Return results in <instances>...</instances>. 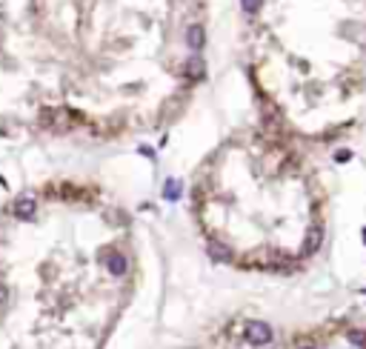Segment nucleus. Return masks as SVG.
<instances>
[{
  "mask_svg": "<svg viewBox=\"0 0 366 349\" xmlns=\"http://www.w3.org/2000/svg\"><path fill=\"white\" fill-rule=\"evenodd\" d=\"M272 338V329H269L266 323H260V321H252V323H246V340L249 343H266V340Z\"/></svg>",
  "mask_w": 366,
  "mask_h": 349,
  "instance_id": "nucleus-1",
  "label": "nucleus"
}]
</instances>
